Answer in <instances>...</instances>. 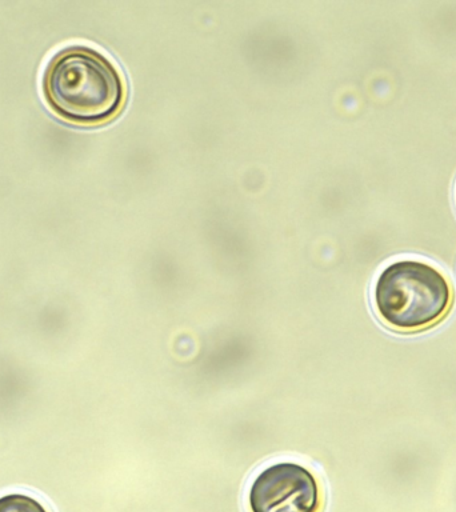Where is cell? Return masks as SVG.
Instances as JSON below:
<instances>
[{
    "label": "cell",
    "mask_w": 456,
    "mask_h": 512,
    "mask_svg": "<svg viewBox=\"0 0 456 512\" xmlns=\"http://www.w3.org/2000/svg\"><path fill=\"white\" fill-rule=\"evenodd\" d=\"M48 106L67 122L100 124L114 118L126 99V84L115 64L94 48H63L43 76Z\"/></svg>",
    "instance_id": "cell-1"
},
{
    "label": "cell",
    "mask_w": 456,
    "mask_h": 512,
    "mask_svg": "<svg viewBox=\"0 0 456 512\" xmlns=\"http://www.w3.org/2000/svg\"><path fill=\"white\" fill-rule=\"evenodd\" d=\"M374 300L383 322L414 332L439 323L450 311L454 291L438 268L419 260H399L376 280Z\"/></svg>",
    "instance_id": "cell-2"
},
{
    "label": "cell",
    "mask_w": 456,
    "mask_h": 512,
    "mask_svg": "<svg viewBox=\"0 0 456 512\" xmlns=\"http://www.w3.org/2000/svg\"><path fill=\"white\" fill-rule=\"evenodd\" d=\"M251 512H320L322 488L316 476L298 463L264 468L248 491Z\"/></svg>",
    "instance_id": "cell-3"
},
{
    "label": "cell",
    "mask_w": 456,
    "mask_h": 512,
    "mask_svg": "<svg viewBox=\"0 0 456 512\" xmlns=\"http://www.w3.org/2000/svg\"><path fill=\"white\" fill-rule=\"evenodd\" d=\"M0 512H48L39 500L24 494L4 495L0 498Z\"/></svg>",
    "instance_id": "cell-4"
}]
</instances>
